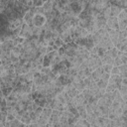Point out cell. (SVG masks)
Masks as SVG:
<instances>
[{
	"instance_id": "6da1fadb",
	"label": "cell",
	"mask_w": 127,
	"mask_h": 127,
	"mask_svg": "<svg viewBox=\"0 0 127 127\" xmlns=\"http://www.w3.org/2000/svg\"><path fill=\"white\" fill-rule=\"evenodd\" d=\"M86 65H87V67H88L91 71H93V70H95L96 68L100 67V66L102 65V63H101V60L99 59V57H98L97 55L89 54V57H88Z\"/></svg>"
},
{
	"instance_id": "7a4b0ae2",
	"label": "cell",
	"mask_w": 127,
	"mask_h": 127,
	"mask_svg": "<svg viewBox=\"0 0 127 127\" xmlns=\"http://www.w3.org/2000/svg\"><path fill=\"white\" fill-rule=\"evenodd\" d=\"M47 20L45 17V14H35L33 17V21L32 24L34 27L36 28H44V26L46 25Z\"/></svg>"
},
{
	"instance_id": "3957f363",
	"label": "cell",
	"mask_w": 127,
	"mask_h": 127,
	"mask_svg": "<svg viewBox=\"0 0 127 127\" xmlns=\"http://www.w3.org/2000/svg\"><path fill=\"white\" fill-rule=\"evenodd\" d=\"M32 27H34V26H32ZM32 27H30L29 25L23 23V25L21 27V31H20L19 37H21L23 39H31L32 38Z\"/></svg>"
},
{
	"instance_id": "277c9868",
	"label": "cell",
	"mask_w": 127,
	"mask_h": 127,
	"mask_svg": "<svg viewBox=\"0 0 127 127\" xmlns=\"http://www.w3.org/2000/svg\"><path fill=\"white\" fill-rule=\"evenodd\" d=\"M64 92H66V93H67V95H68L70 98H73L75 95H77V94H79V93H80V92H79V91L74 87V85H73L71 82L64 86Z\"/></svg>"
},
{
	"instance_id": "5b68a950",
	"label": "cell",
	"mask_w": 127,
	"mask_h": 127,
	"mask_svg": "<svg viewBox=\"0 0 127 127\" xmlns=\"http://www.w3.org/2000/svg\"><path fill=\"white\" fill-rule=\"evenodd\" d=\"M23 18H17V19H14V20H11L8 22V29L9 31H14L18 28H21L22 25H23Z\"/></svg>"
},
{
	"instance_id": "8992f818",
	"label": "cell",
	"mask_w": 127,
	"mask_h": 127,
	"mask_svg": "<svg viewBox=\"0 0 127 127\" xmlns=\"http://www.w3.org/2000/svg\"><path fill=\"white\" fill-rule=\"evenodd\" d=\"M121 81H122V77L119 74H110L109 79H108V83L109 84H113L117 87V89L120 88L121 86Z\"/></svg>"
},
{
	"instance_id": "52a82bcc",
	"label": "cell",
	"mask_w": 127,
	"mask_h": 127,
	"mask_svg": "<svg viewBox=\"0 0 127 127\" xmlns=\"http://www.w3.org/2000/svg\"><path fill=\"white\" fill-rule=\"evenodd\" d=\"M106 27L108 30H118V20L116 17H109L106 19Z\"/></svg>"
},
{
	"instance_id": "ba28073f",
	"label": "cell",
	"mask_w": 127,
	"mask_h": 127,
	"mask_svg": "<svg viewBox=\"0 0 127 127\" xmlns=\"http://www.w3.org/2000/svg\"><path fill=\"white\" fill-rule=\"evenodd\" d=\"M94 22H95V26L97 28V31L101 28H104L105 25H106V19L100 14L99 16H97L95 19H94Z\"/></svg>"
},
{
	"instance_id": "9c48e42d",
	"label": "cell",
	"mask_w": 127,
	"mask_h": 127,
	"mask_svg": "<svg viewBox=\"0 0 127 127\" xmlns=\"http://www.w3.org/2000/svg\"><path fill=\"white\" fill-rule=\"evenodd\" d=\"M108 36L110 41L112 42L113 46L115 47L117 42H118V36H119V31L118 30H109L108 31Z\"/></svg>"
},
{
	"instance_id": "30bf717a",
	"label": "cell",
	"mask_w": 127,
	"mask_h": 127,
	"mask_svg": "<svg viewBox=\"0 0 127 127\" xmlns=\"http://www.w3.org/2000/svg\"><path fill=\"white\" fill-rule=\"evenodd\" d=\"M115 48L117 49V51L122 52V53H127V39L123 40V41H118Z\"/></svg>"
},
{
	"instance_id": "8fae6325",
	"label": "cell",
	"mask_w": 127,
	"mask_h": 127,
	"mask_svg": "<svg viewBox=\"0 0 127 127\" xmlns=\"http://www.w3.org/2000/svg\"><path fill=\"white\" fill-rule=\"evenodd\" d=\"M100 60H101L102 64H111V65H113V59L109 56L108 51H106L103 54V56L100 58Z\"/></svg>"
},
{
	"instance_id": "7c38bea8",
	"label": "cell",
	"mask_w": 127,
	"mask_h": 127,
	"mask_svg": "<svg viewBox=\"0 0 127 127\" xmlns=\"http://www.w3.org/2000/svg\"><path fill=\"white\" fill-rule=\"evenodd\" d=\"M22 53H23V47H22V45H17L15 47H13L11 49V51H10V55H12L14 57H17V58H19Z\"/></svg>"
},
{
	"instance_id": "4fadbf2b",
	"label": "cell",
	"mask_w": 127,
	"mask_h": 127,
	"mask_svg": "<svg viewBox=\"0 0 127 127\" xmlns=\"http://www.w3.org/2000/svg\"><path fill=\"white\" fill-rule=\"evenodd\" d=\"M20 121H21L22 123H24L25 125H30V124L32 123L31 118H30V115H29V111L25 110V111L23 112V114H22V116H21V118H20Z\"/></svg>"
},
{
	"instance_id": "5bb4252c",
	"label": "cell",
	"mask_w": 127,
	"mask_h": 127,
	"mask_svg": "<svg viewBox=\"0 0 127 127\" xmlns=\"http://www.w3.org/2000/svg\"><path fill=\"white\" fill-rule=\"evenodd\" d=\"M43 9H44L45 13H50V12H52L53 9H54V1H52V0L45 1V2H44V5H43Z\"/></svg>"
},
{
	"instance_id": "9a60e30c",
	"label": "cell",
	"mask_w": 127,
	"mask_h": 127,
	"mask_svg": "<svg viewBox=\"0 0 127 127\" xmlns=\"http://www.w3.org/2000/svg\"><path fill=\"white\" fill-rule=\"evenodd\" d=\"M109 3H110V1H109ZM109 7H110V11H111V16H113V17H117L119 15V13L123 10L122 8H120L114 4H111V3L109 5Z\"/></svg>"
},
{
	"instance_id": "2e32d148",
	"label": "cell",
	"mask_w": 127,
	"mask_h": 127,
	"mask_svg": "<svg viewBox=\"0 0 127 127\" xmlns=\"http://www.w3.org/2000/svg\"><path fill=\"white\" fill-rule=\"evenodd\" d=\"M76 111H77V113L79 115V118H83V119L86 118L87 114H86V111H85V106H83V105L77 106L76 107Z\"/></svg>"
},
{
	"instance_id": "e0dca14e",
	"label": "cell",
	"mask_w": 127,
	"mask_h": 127,
	"mask_svg": "<svg viewBox=\"0 0 127 127\" xmlns=\"http://www.w3.org/2000/svg\"><path fill=\"white\" fill-rule=\"evenodd\" d=\"M24 77V84L25 83H32L33 79H34V73H32L31 71H28L27 73L23 74Z\"/></svg>"
},
{
	"instance_id": "ac0fdd59",
	"label": "cell",
	"mask_w": 127,
	"mask_h": 127,
	"mask_svg": "<svg viewBox=\"0 0 127 127\" xmlns=\"http://www.w3.org/2000/svg\"><path fill=\"white\" fill-rule=\"evenodd\" d=\"M118 69H119V75L124 78V77H127V64H121L118 66Z\"/></svg>"
},
{
	"instance_id": "d6986e66",
	"label": "cell",
	"mask_w": 127,
	"mask_h": 127,
	"mask_svg": "<svg viewBox=\"0 0 127 127\" xmlns=\"http://www.w3.org/2000/svg\"><path fill=\"white\" fill-rule=\"evenodd\" d=\"M116 18H117L118 22L127 21V10H126V9H123V10H122V11L119 13V15H118Z\"/></svg>"
},
{
	"instance_id": "ffe728a7",
	"label": "cell",
	"mask_w": 127,
	"mask_h": 127,
	"mask_svg": "<svg viewBox=\"0 0 127 127\" xmlns=\"http://www.w3.org/2000/svg\"><path fill=\"white\" fill-rule=\"evenodd\" d=\"M117 57L120 59L122 64H127V53H122V52H119L118 51Z\"/></svg>"
},
{
	"instance_id": "44dd1931",
	"label": "cell",
	"mask_w": 127,
	"mask_h": 127,
	"mask_svg": "<svg viewBox=\"0 0 127 127\" xmlns=\"http://www.w3.org/2000/svg\"><path fill=\"white\" fill-rule=\"evenodd\" d=\"M48 122H49V118H47V117H44V116H42V115H40V117L37 119V121H36V123H38L41 127L42 126H45L46 124H48Z\"/></svg>"
},
{
	"instance_id": "7402d4cb",
	"label": "cell",
	"mask_w": 127,
	"mask_h": 127,
	"mask_svg": "<svg viewBox=\"0 0 127 127\" xmlns=\"http://www.w3.org/2000/svg\"><path fill=\"white\" fill-rule=\"evenodd\" d=\"M52 112H53V109H52V108H49V107H44V108H43V110H42L41 115H42V116H44V117L50 118V116L52 115Z\"/></svg>"
},
{
	"instance_id": "603a6c76",
	"label": "cell",
	"mask_w": 127,
	"mask_h": 127,
	"mask_svg": "<svg viewBox=\"0 0 127 127\" xmlns=\"http://www.w3.org/2000/svg\"><path fill=\"white\" fill-rule=\"evenodd\" d=\"M75 124L78 125V126H80V127H90L89 123L85 119H83V118H78V120L76 121Z\"/></svg>"
},
{
	"instance_id": "cb8c5ba5",
	"label": "cell",
	"mask_w": 127,
	"mask_h": 127,
	"mask_svg": "<svg viewBox=\"0 0 127 127\" xmlns=\"http://www.w3.org/2000/svg\"><path fill=\"white\" fill-rule=\"evenodd\" d=\"M11 127H26V125L19 119H14L13 121H11Z\"/></svg>"
},
{
	"instance_id": "d4e9b609",
	"label": "cell",
	"mask_w": 127,
	"mask_h": 127,
	"mask_svg": "<svg viewBox=\"0 0 127 127\" xmlns=\"http://www.w3.org/2000/svg\"><path fill=\"white\" fill-rule=\"evenodd\" d=\"M0 112H7V100L4 97L0 103Z\"/></svg>"
},
{
	"instance_id": "484cf974",
	"label": "cell",
	"mask_w": 127,
	"mask_h": 127,
	"mask_svg": "<svg viewBox=\"0 0 127 127\" xmlns=\"http://www.w3.org/2000/svg\"><path fill=\"white\" fill-rule=\"evenodd\" d=\"M51 72H52V68H51L50 66H43L42 69L40 70V73H41L42 75H48V74H50Z\"/></svg>"
},
{
	"instance_id": "4316f807",
	"label": "cell",
	"mask_w": 127,
	"mask_h": 127,
	"mask_svg": "<svg viewBox=\"0 0 127 127\" xmlns=\"http://www.w3.org/2000/svg\"><path fill=\"white\" fill-rule=\"evenodd\" d=\"M12 90H13V87H4V88H1V91H2L3 96H4L5 98L12 92Z\"/></svg>"
},
{
	"instance_id": "83f0119b",
	"label": "cell",
	"mask_w": 127,
	"mask_h": 127,
	"mask_svg": "<svg viewBox=\"0 0 127 127\" xmlns=\"http://www.w3.org/2000/svg\"><path fill=\"white\" fill-rule=\"evenodd\" d=\"M108 53H109V56L114 60L115 58H117V53H118V51H117V49L115 48V47H113V48H111L109 51H108Z\"/></svg>"
},
{
	"instance_id": "f1b7e54d",
	"label": "cell",
	"mask_w": 127,
	"mask_h": 127,
	"mask_svg": "<svg viewBox=\"0 0 127 127\" xmlns=\"http://www.w3.org/2000/svg\"><path fill=\"white\" fill-rule=\"evenodd\" d=\"M107 81H104V80H102V79H99L97 82H96V85L100 88V89H105L106 88V86H107Z\"/></svg>"
},
{
	"instance_id": "f546056e",
	"label": "cell",
	"mask_w": 127,
	"mask_h": 127,
	"mask_svg": "<svg viewBox=\"0 0 127 127\" xmlns=\"http://www.w3.org/2000/svg\"><path fill=\"white\" fill-rule=\"evenodd\" d=\"M81 93H82V95H83V97L86 99V100H88L92 95H91V93H90V90L88 89V88H84L82 91H81Z\"/></svg>"
},
{
	"instance_id": "4dcf8cb0",
	"label": "cell",
	"mask_w": 127,
	"mask_h": 127,
	"mask_svg": "<svg viewBox=\"0 0 127 127\" xmlns=\"http://www.w3.org/2000/svg\"><path fill=\"white\" fill-rule=\"evenodd\" d=\"M7 75H8V70L1 64L0 65V78H3L5 76H7Z\"/></svg>"
},
{
	"instance_id": "1f68e13d",
	"label": "cell",
	"mask_w": 127,
	"mask_h": 127,
	"mask_svg": "<svg viewBox=\"0 0 127 127\" xmlns=\"http://www.w3.org/2000/svg\"><path fill=\"white\" fill-rule=\"evenodd\" d=\"M113 65L111 64H102V69L105 73H109L110 74V71H111V68H112Z\"/></svg>"
},
{
	"instance_id": "d6a6232c",
	"label": "cell",
	"mask_w": 127,
	"mask_h": 127,
	"mask_svg": "<svg viewBox=\"0 0 127 127\" xmlns=\"http://www.w3.org/2000/svg\"><path fill=\"white\" fill-rule=\"evenodd\" d=\"M116 89H117V87H116L115 85L107 83V86H106V88H105V92H112V91H114V90H116Z\"/></svg>"
},
{
	"instance_id": "836d02e7",
	"label": "cell",
	"mask_w": 127,
	"mask_h": 127,
	"mask_svg": "<svg viewBox=\"0 0 127 127\" xmlns=\"http://www.w3.org/2000/svg\"><path fill=\"white\" fill-rule=\"evenodd\" d=\"M6 116H7V112H0V123L2 124L6 123Z\"/></svg>"
},
{
	"instance_id": "e575fe53",
	"label": "cell",
	"mask_w": 127,
	"mask_h": 127,
	"mask_svg": "<svg viewBox=\"0 0 127 127\" xmlns=\"http://www.w3.org/2000/svg\"><path fill=\"white\" fill-rule=\"evenodd\" d=\"M44 2H45V1H41V0H34V1H33V4H34V7H43Z\"/></svg>"
},
{
	"instance_id": "d590c367",
	"label": "cell",
	"mask_w": 127,
	"mask_h": 127,
	"mask_svg": "<svg viewBox=\"0 0 127 127\" xmlns=\"http://www.w3.org/2000/svg\"><path fill=\"white\" fill-rule=\"evenodd\" d=\"M121 64H122V63H121V61H120V59L118 57L113 60V66H119Z\"/></svg>"
},
{
	"instance_id": "8d00e7d4",
	"label": "cell",
	"mask_w": 127,
	"mask_h": 127,
	"mask_svg": "<svg viewBox=\"0 0 127 127\" xmlns=\"http://www.w3.org/2000/svg\"><path fill=\"white\" fill-rule=\"evenodd\" d=\"M109 76H110V74H109V73H105V72H103V73L100 75V79H102V80H104V81H107V82H108Z\"/></svg>"
},
{
	"instance_id": "74e56055",
	"label": "cell",
	"mask_w": 127,
	"mask_h": 127,
	"mask_svg": "<svg viewBox=\"0 0 127 127\" xmlns=\"http://www.w3.org/2000/svg\"><path fill=\"white\" fill-rule=\"evenodd\" d=\"M110 74H119V69H118V66H112L111 68V71H110Z\"/></svg>"
},
{
	"instance_id": "f35d334b",
	"label": "cell",
	"mask_w": 127,
	"mask_h": 127,
	"mask_svg": "<svg viewBox=\"0 0 127 127\" xmlns=\"http://www.w3.org/2000/svg\"><path fill=\"white\" fill-rule=\"evenodd\" d=\"M97 52H98V47L97 46H94L90 51H89V54H92V55H97Z\"/></svg>"
},
{
	"instance_id": "ab89813d",
	"label": "cell",
	"mask_w": 127,
	"mask_h": 127,
	"mask_svg": "<svg viewBox=\"0 0 127 127\" xmlns=\"http://www.w3.org/2000/svg\"><path fill=\"white\" fill-rule=\"evenodd\" d=\"M14 119H16L15 118V116L14 115H12V114H9V113H7V116H6V121H13Z\"/></svg>"
},
{
	"instance_id": "60d3db41",
	"label": "cell",
	"mask_w": 127,
	"mask_h": 127,
	"mask_svg": "<svg viewBox=\"0 0 127 127\" xmlns=\"http://www.w3.org/2000/svg\"><path fill=\"white\" fill-rule=\"evenodd\" d=\"M53 51H55L53 47H50V46H47V51H46L47 53H46V54H49V53H51V52H53Z\"/></svg>"
},
{
	"instance_id": "b9f144b4",
	"label": "cell",
	"mask_w": 127,
	"mask_h": 127,
	"mask_svg": "<svg viewBox=\"0 0 127 127\" xmlns=\"http://www.w3.org/2000/svg\"><path fill=\"white\" fill-rule=\"evenodd\" d=\"M26 127H28V126H27V125H26Z\"/></svg>"
}]
</instances>
